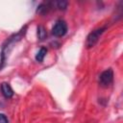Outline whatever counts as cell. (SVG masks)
Segmentation results:
<instances>
[{
	"instance_id": "cell-1",
	"label": "cell",
	"mask_w": 123,
	"mask_h": 123,
	"mask_svg": "<svg viewBox=\"0 0 123 123\" xmlns=\"http://www.w3.org/2000/svg\"><path fill=\"white\" fill-rule=\"evenodd\" d=\"M25 32H26V26L24 27V28H22L18 33H16V34H14L13 36H12V37H10L8 39H7V41L3 44V47H2V52H1V62H0V70L2 69V67L4 66V62H5V61H6V57H7V54L8 53H10V51L12 50V48L13 47L12 45L15 43V42H17L18 40H20V38L24 36V34H25Z\"/></svg>"
},
{
	"instance_id": "cell-2",
	"label": "cell",
	"mask_w": 123,
	"mask_h": 123,
	"mask_svg": "<svg viewBox=\"0 0 123 123\" xmlns=\"http://www.w3.org/2000/svg\"><path fill=\"white\" fill-rule=\"evenodd\" d=\"M105 30H106V27H102V28H98V29L90 32L89 35L86 37V47L87 48L93 47L98 42L101 35L104 33Z\"/></svg>"
},
{
	"instance_id": "cell-3",
	"label": "cell",
	"mask_w": 123,
	"mask_h": 123,
	"mask_svg": "<svg viewBox=\"0 0 123 123\" xmlns=\"http://www.w3.org/2000/svg\"><path fill=\"white\" fill-rule=\"evenodd\" d=\"M113 81V71L111 68H108L103 71L99 76V84L102 86H109Z\"/></svg>"
},
{
	"instance_id": "cell-4",
	"label": "cell",
	"mask_w": 123,
	"mask_h": 123,
	"mask_svg": "<svg viewBox=\"0 0 123 123\" xmlns=\"http://www.w3.org/2000/svg\"><path fill=\"white\" fill-rule=\"evenodd\" d=\"M67 32V24L64 20H58L52 28V34L55 37H63Z\"/></svg>"
},
{
	"instance_id": "cell-5",
	"label": "cell",
	"mask_w": 123,
	"mask_h": 123,
	"mask_svg": "<svg viewBox=\"0 0 123 123\" xmlns=\"http://www.w3.org/2000/svg\"><path fill=\"white\" fill-rule=\"evenodd\" d=\"M1 92L4 95V97H6V98H11L13 95V90H12V86H10V84H8V83L1 84Z\"/></svg>"
},
{
	"instance_id": "cell-6",
	"label": "cell",
	"mask_w": 123,
	"mask_h": 123,
	"mask_svg": "<svg viewBox=\"0 0 123 123\" xmlns=\"http://www.w3.org/2000/svg\"><path fill=\"white\" fill-rule=\"evenodd\" d=\"M46 53H47V49H46L45 47H41V48L37 51V55H36V61L41 62L43 61L44 57L46 56Z\"/></svg>"
},
{
	"instance_id": "cell-7",
	"label": "cell",
	"mask_w": 123,
	"mask_h": 123,
	"mask_svg": "<svg viewBox=\"0 0 123 123\" xmlns=\"http://www.w3.org/2000/svg\"><path fill=\"white\" fill-rule=\"evenodd\" d=\"M46 36H47V33H46L44 27L38 26V27H37V37H38V38H39L40 40H43V39L46 37Z\"/></svg>"
},
{
	"instance_id": "cell-8",
	"label": "cell",
	"mask_w": 123,
	"mask_h": 123,
	"mask_svg": "<svg viewBox=\"0 0 123 123\" xmlns=\"http://www.w3.org/2000/svg\"><path fill=\"white\" fill-rule=\"evenodd\" d=\"M67 4L68 3L66 1H56V2H54V5H56V7L59 10H64L67 7Z\"/></svg>"
},
{
	"instance_id": "cell-9",
	"label": "cell",
	"mask_w": 123,
	"mask_h": 123,
	"mask_svg": "<svg viewBox=\"0 0 123 123\" xmlns=\"http://www.w3.org/2000/svg\"><path fill=\"white\" fill-rule=\"evenodd\" d=\"M0 123H9L7 116L3 113H0Z\"/></svg>"
}]
</instances>
